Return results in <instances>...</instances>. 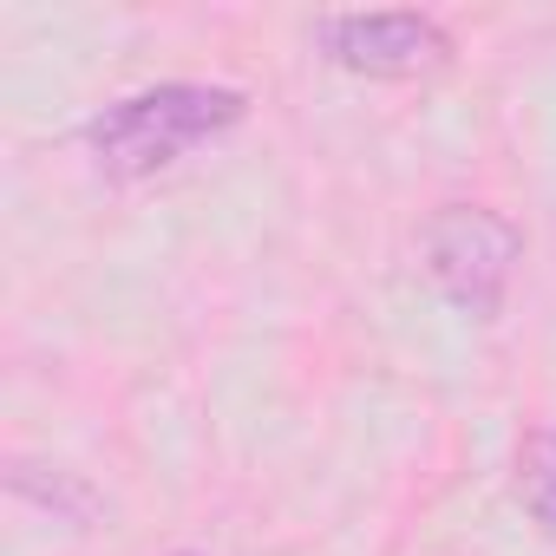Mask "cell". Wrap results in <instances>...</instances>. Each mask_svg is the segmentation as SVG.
<instances>
[{
	"mask_svg": "<svg viewBox=\"0 0 556 556\" xmlns=\"http://www.w3.org/2000/svg\"><path fill=\"white\" fill-rule=\"evenodd\" d=\"M249 99L236 86H197V79H170L151 92H131L105 112L86 118V151L112 170V177H151L164 164H177L184 151L223 138L229 125H242Z\"/></svg>",
	"mask_w": 556,
	"mask_h": 556,
	"instance_id": "6da1fadb",
	"label": "cell"
},
{
	"mask_svg": "<svg viewBox=\"0 0 556 556\" xmlns=\"http://www.w3.org/2000/svg\"><path fill=\"white\" fill-rule=\"evenodd\" d=\"M426 268H432L439 295L458 315L497 321L504 289H510V268H517V229L497 210H484V203H452L426 229Z\"/></svg>",
	"mask_w": 556,
	"mask_h": 556,
	"instance_id": "7a4b0ae2",
	"label": "cell"
},
{
	"mask_svg": "<svg viewBox=\"0 0 556 556\" xmlns=\"http://www.w3.org/2000/svg\"><path fill=\"white\" fill-rule=\"evenodd\" d=\"M315 40L334 66L367 73V79H413V73L445 66L452 53L445 27L426 14H334L315 27Z\"/></svg>",
	"mask_w": 556,
	"mask_h": 556,
	"instance_id": "3957f363",
	"label": "cell"
},
{
	"mask_svg": "<svg viewBox=\"0 0 556 556\" xmlns=\"http://www.w3.org/2000/svg\"><path fill=\"white\" fill-rule=\"evenodd\" d=\"M517 497L556 543V432H523L517 445Z\"/></svg>",
	"mask_w": 556,
	"mask_h": 556,
	"instance_id": "277c9868",
	"label": "cell"
}]
</instances>
